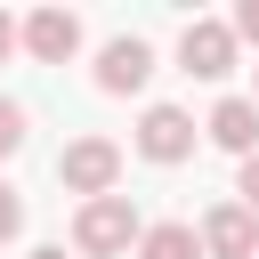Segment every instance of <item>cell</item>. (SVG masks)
Returning <instances> with one entry per match:
<instances>
[{"label": "cell", "mask_w": 259, "mask_h": 259, "mask_svg": "<svg viewBox=\"0 0 259 259\" xmlns=\"http://www.w3.org/2000/svg\"><path fill=\"white\" fill-rule=\"evenodd\" d=\"M138 235H146V219H138L130 194H97L73 219V251L81 259H121V251H138Z\"/></svg>", "instance_id": "1"}, {"label": "cell", "mask_w": 259, "mask_h": 259, "mask_svg": "<svg viewBox=\"0 0 259 259\" xmlns=\"http://www.w3.org/2000/svg\"><path fill=\"white\" fill-rule=\"evenodd\" d=\"M57 178H65V194H81V202L121 194V146H113V138H73V146L57 154Z\"/></svg>", "instance_id": "2"}, {"label": "cell", "mask_w": 259, "mask_h": 259, "mask_svg": "<svg viewBox=\"0 0 259 259\" xmlns=\"http://www.w3.org/2000/svg\"><path fill=\"white\" fill-rule=\"evenodd\" d=\"M178 65H186L194 81H227V73H235V32L210 24V16H194V24L178 32Z\"/></svg>", "instance_id": "3"}, {"label": "cell", "mask_w": 259, "mask_h": 259, "mask_svg": "<svg viewBox=\"0 0 259 259\" xmlns=\"http://www.w3.org/2000/svg\"><path fill=\"white\" fill-rule=\"evenodd\" d=\"M138 154L146 162H186L194 154V113L186 105H146L138 113Z\"/></svg>", "instance_id": "4"}, {"label": "cell", "mask_w": 259, "mask_h": 259, "mask_svg": "<svg viewBox=\"0 0 259 259\" xmlns=\"http://www.w3.org/2000/svg\"><path fill=\"white\" fill-rule=\"evenodd\" d=\"M146 81H154V49H146L138 32H121V40L97 49V89H105V97H130V89H146Z\"/></svg>", "instance_id": "5"}, {"label": "cell", "mask_w": 259, "mask_h": 259, "mask_svg": "<svg viewBox=\"0 0 259 259\" xmlns=\"http://www.w3.org/2000/svg\"><path fill=\"white\" fill-rule=\"evenodd\" d=\"M194 235H202V259H259V219L243 202H219Z\"/></svg>", "instance_id": "6"}, {"label": "cell", "mask_w": 259, "mask_h": 259, "mask_svg": "<svg viewBox=\"0 0 259 259\" xmlns=\"http://www.w3.org/2000/svg\"><path fill=\"white\" fill-rule=\"evenodd\" d=\"M16 32H24V49H32L40 65H65V57L81 49V16H73V8H32Z\"/></svg>", "instance_id": "7"}, {"label": "cell", "mask_w": 259, "mask_h": 259, "mask_svg": "<svg viewBox=\"0 0 259 259\" xmlns=\"http://www.w3.org/2000/svg\"><path fill=\"white\" fill-rule=\"evenodd\" d=\"M202 130H210V146H227L235 162H243V154H259V105H251V97H219Z\"/></svg>", "instance_id": "8"}, {"label": "cell", "mask_w": 259, "mask_h": 259, "mask_svg": "<svg viewBox=\"0 0 259 259\" xmlns=\"http://www.w3.org/2000/svg\"><path fill=\"white\" fill-rule=\"evenodd\" d=\"M138 259H202V235H194L186 219H162V227L138 235Z\"/></svg>", "instance_id": "9"}, {"label": "cell", "mask_w": 259, "mask_h": 259, "mask_svg": "<svg viewBox=\"0 0 259 259\" xmlns=\"http://www.w3.org/2000/svg\"><path fill=\"white\" fill-rule=\"evenodd\" d=\"M16 146H24V105H16V97H0V162H8Z\"/></svg>", "instance_id": "10"}, {"label": "cell", "mask_w": 259, "mask_h": 259, "mask_svg": "<svg viewBox=\"0 0 259 259\" xmlns=\"http://www.w3.org/2000/svg\"><path fill=\"white\" fill-rule=\"evenodd\" d=\"M235 202L259 219V154H243V178H235Z\"/></svg>", "instance_id": "11"}, {"label": "cell", "mask_w": 259, "mask_h": 259, "mask_svg": "<svg viewBox=\"0 0 259 259\" xmlns=\"http://www.w3.org/2000/svg\"><path fill=\"white\" fill-rule=\"evenodd\" d=\"M16 227H24V202H16V186L0 178V243H16Z\"/></svg>", "instance_id": "12"}, {"label": "cell", "mask_w": 259, "mask_h": 259, "mask_svg": "<svg viewBox=\"0 0 259 259\" xmlns=\"http://www.w3.org/2000/svg\"><path fill=\"white\" fill-rule=\"evenodd\" d=\"M227 32H235V40H259V0H243V8H235V24H227Z\"/></svg>", "instance_id": "13"}, {"label": "cell", "mask_w": 259, "mask_h": 259, "mask_svg": "<svg viewBox=\"0 0 259 259\" xmlns=\"http://www.w3.org/2000/svg\"><path fill=\"white\" fill-rule=\"evenodd\" d=\"M16 49H24V32H16V16H8V8H0V65H8V57H16Z\"/></svg>", "instance_id": "14"}, {"label": "cell", "mask_w": 259, "mask_h": 259, "mask_svg": "<svg viewBox=\"0 0 259 259\" xmlns=\"http://www.w3.org/2000/svg\"><path fill=\"white\" fill-rule=\"evenodd\" d=\"M32 259H65V243H40V251H32Z\"/></svg>", "instance_id": "15"}, {"label": "cell", "mask_w": 259, "mask_h": 259, "mask_svg": "<svg viewBox=\"0 0 259 259\" xmlns=\"http://www.w3.org/2000/svg\"><path fill=\"white\" fill-rule=\"evenodd\" d=\"M251 105H259V89H251Z\"/></svg>", "instance_id": "16"}]
</instances>
